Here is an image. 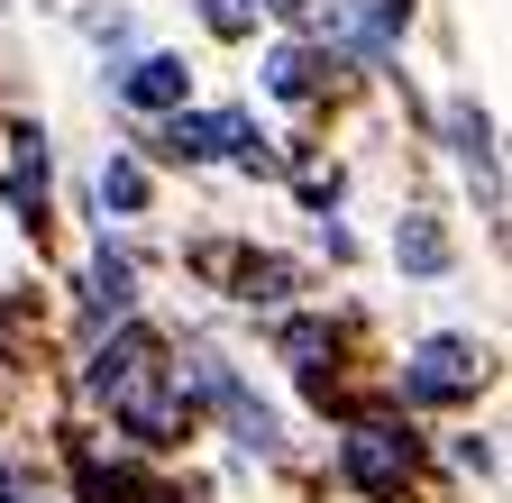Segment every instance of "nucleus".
<instances>
[{"label":"nucleus","mask_w":512,"mask_h":503,"mask_svg":"<svg viewBox=\"0 0 512 503\" xmlns=\"http://www.w3.org/2000/svg\"><path fill=\"white\" fill-rule=\"evenodd\" d=\"M0 174H10V202L37 220L46 211V138L37 129H10V138H0Z\"/></svg>","instance_id":"nucleus-6"},{"label":"nucleus","mask_w":512,"mask_h":503,"mask_svg":"<svg viewBox=\"0 0 512 503\" xmlns=\"http://www.w3.org/2000/svg\"><path fill=\"white\" fill-rule=\"evenodd\" d=\"M92 394L147 439V449H165V439L183 430V394H174V366H165V339L138 330V321H119V339H101L92 357Z\"/></svg>","instance_id":"nucleus-1"},{"label":"nucleus","mask_w":512,"mask_h":503,"mask_svg":"<svg viewBox=\"0 0 512 503\" xmlns=\"http://www.w3.org/2000/svg\"><path fill=\"white\" fill-rule=\"evenodd\" d=\"M494 375V357L476 348V339H458V330H439V339H421L412 348V366H403V394L412 403H467L476 385Z\"/></svg>","instance_id":"nucleus-2"},{"label":"nucleus","mask_w":512,"mask_h":503,"mask_svg":"<svg viewBox=\"0 0 512 503\" xmlns=\"http://www.w3.org/2000/svg\"><path fill=\"white\" fill-rule=\"evenodd\" d=\"M101 202H110V211H147V165H138V156H110V165H101Z\"/></svg>","instance_id":"nucleus-11"},{"label":"nucleus","mask_w":512,"mask_h":503,"mask_svg":"<svg viewBox=\"0 0 512 503\" xmlns=\"http://www.w3.org/2000/svg\"><path fill=\"white\" fill-rule=\"evenodd\" d=\"M256 10H266V0H202L211 37H256Z\"/></svg>","instance_id":"nucleus-12"},{"label":"nucleus","mask_w":512,"mask_h":503,"mask_svg":"<svg viewBox=\"0 0 512 503\" xmlns=\"http://www.w3.org/2000/svg\"><path fill=\"white\" fill-rule=\"evenodd\" d=\"M165 147H174V156H247V165H256V147H266V138H256L247 110H174V119H165Z\"/></svg>","instance_id":"nucleus-3"},{"label":"nucleus","mask_w":512,"mask_h":503,"mask_svg":"<svg viewBox=\"0 0 512 503\" xmlns=\"http://www.w3.org/2000/svg\"><path fill=\"white\" fill-rule=\"evenodd\" d=\"M119 101H128V110H165V119H174V110L192 101V74H183V55H138V65L119 74Z\"/></svg>","instance_id":"nucleus-5"},{"label":"nucleus","mask_w":512,"mask_h":503,"mask_svg":"<svg viewBox=\"0 0 512 503\" xmlns=\"http://www.w3.org/2000/svg\"><path fill=\"white\" fill-rule=\"evenodd\" d=\"M439 119H448V147H458V165H467L485 193H494V119H485L476 101H448Z\"/></svg>","instance_id":"nucleus-7"},{"label":"nucleus","mask_w":512,"mask_h":503,"mask_svg":"<svg viewBox=\"0 0 512 503\" xmlns=\"http://www.w3.org/2000/svg\"><path fill=\"white\" fill-rule=\"evenodd\" d=\"M339 467H348V485H366V494H394V485L412 476V439L384 430V421H357L348 449H339Z\"/></svg>","instance_id":"nucleus-4"},{"label":"nucleus","mask_w":512,"mask_h":503,"mask_svg":"<svg viewBox=\"0 0 512 503\" xmlns=\"http://www.w3.org/2000/svg\"><path fill=\"white\" fill-rule=\"evenodd\" d=\"M320 83V65H311V46H275L266 55V92H284V101H302Z\"/></svg>","instance_id":"nucleus-10"},{"label":"nucleus","mask_w":512,"mask_h":503,"mask_svg":"<svg viewBox=\"0 0 512 503\" xmlns=\"http://www.w3.org/2000/svg\"><path fill=\"white\" fill-rule=\"evenodd\" d=\"M394 257H403L412 275H439V266H448V238H439V220H421V211H412V220L394 229Z\"/></svg>","instance_id":"nucleus-9"},{"label":"nucleus","mask_w":512,"mask_h":503,"mask_svg":"<svg viewBox=\"0 0 512 503\" xmlns=\"http://www.w3.org/2000/svg\"><path fill=\"white\" fill-rule=\"evenodd\" d=\"M128 302H138L128 257H92V266H83V311H92V321H128Z\"/></svg>","instance_id":"nucleus-8"}]
</instances>
